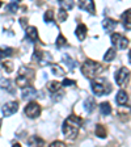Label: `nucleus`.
<instances>
[{"label":"nucleus","mask_w":131,"mask_h":147,"mask_svg":"<svg viewBox=\"0 0 131 147\" xmlns=\"http://www.w3.org/2000/svg\"><path fill=\"white\" fill-rule=\"evenodd\" d=\"M81 122H83V119L79 118L77 116H73V114H71L70 117H67V118L64 119L62 131L66 135V138H68V139H75V138L77 137V133H79Z\"/></svg>","instance_id":"1"},{"label":"nucleus","mask_w":131,"mask_h":147,"mask_svg":"<svg viewBox=\"0 0 131 147\" xmlns=\"http://www.w3.org/2000/svg\"><path fill=\"white\" fill-rule=\"evenodd\" d=\"M104 67L102 64H100L98 62L92 61V59H87L84 63L81 64V72L83 75L88 79H93V78H97L98 74L102 72Z\"/></svg>","instance_id":"2"},{"label":"nucleus","mask_w":131,"mask_h":147,"mask_svg":"<svg viewBox=\"0 0 131 147\" xmlns=\"http://www.w3.org/2000/svg\"><path fill=\"white\" fill-rule=\"evenodd\" d=\"M33 79H34V70H32V68L28 67V66H22V67L18 70V75H17V79H16V83H17L18 87L25 88V87L30 86V83Z\"/></svg>","instance_id":"3"},{"label":"nucleus","mask_w":131,"mask_h":147,"mask_svg":"<svg viewBox=\"0 0 131 147\" xmlns=\"http://www.w3.org/2000/svg\"><path fill=\"white\" fill-rule=\"evenodd\" d=\"M91 86H92L91 87L92 92L95 93V96H104V95L110 93V91H112V86H110L106 80H102V79L92 82Z\"/></svg>","instance_id":"4"},{"label":"nucleus","mask_w":131,"mask_h":147,"mask_svg":"<svg viewBox=\"0 0 131 147\" xmlns=\"http://www.w3.org/2000/svg\"><path fill=\"white\" fill-rule=\"evenodd\" d=\"M114 78H116V83L119 87L126 86V84L128 83V80H130V70L126 68V67H121L116 72Z\"/></svg>","instance_id":"5"},{"label":"nucleus","mask_w":131,"mask_h":147,"mask_svg":"<svg viewBox=\"0 0 131 147\" xmlns=\"http://www.w3.org/2000/svg\"><path fill=\"white\" fill-rule=\"evenodd\" d=\"M112 42H113V45L119 50H125L128 46V40L125 36H122V34H119V33L112 34Z\"/></svg>","instance_id":"6"},{"label":"nucleus","mask_w":131,"mask_h":147,"mask_svg":"<svg viewBox=\"0 0 131 147\" xmlns=\"http://www.w3.org/2000/svg\"><path fill=\"white\" fill-rule=\"evenodd\" d=\"M25 114L30 118H37L41 114V107L40 104H37L36 101H30L29 104L25 107Z\"/></svg>","instance_id":"7"},{"label":"nucleus","mask_w":131,"mask_h":147,"mask_svg":"<svg viewBox=\"0 0 131 147\" xmlns=\"http://www.w3.org/2000/svg\"><path fill=\"white\" fill-rule=\"evenodd\" d=\"M18 110V102L17 101H9L7 104L3 105L1 108V113H3L4 117H11Z\"/></svg>","instance_id":"8"},{"label":"nucleus","mask_w":131,"mask_h":147,"mask_svg":"<svg viewBox=\"0 0 131 147\" xmlns=\"http://www.w3.org/2000/svg\"><path fill=\"white\" fill-rule=\"evenodd\" d=\"M34 59H37L40 63H42L43 66H45V64H49L50 63L51 57H50L49 53H45V51H41V50L36 49V50H34Z\"/></svg>","instance_id":"9"},{"label":"nucleus","mask_w":131,"mask_h":147,"mask_svg":"<svg viewBox=\"0 0 131 147\" xmlns=\"http://www.w3.org/2000/svg\"><path fill=\"white\" fill-rule=\"evenodd\" d=\"M0 88H3L4 91H7L8 93H12L15 95L16 93V89H15V86H13V82L9 79H3L0 80Z\"/></svg>","instance_id":"10"},{"label":"nucleus","mask_w":131,"mask_h":147,"mask_svg":"<svg viewBox=\"0 0 131 147\" xmlns=\"http://www.w3.org/2000/svg\"><path fill=\"white\" fill-rule=\"evenodd\" d=\"M121 20H122V25L125 29L131 30V9H127L122 13L121 16Z\"/></svg>","instance_id":"11"},{"label":"nucleus","mask_w":131,"mask_h":147,"mask_svg":"<svg viewBox=\"0 0 131 147\" xmlns=\"http://www.w3.org/2000/svg\"><path fill=\"white\" fill-rule=\"evenodd\" d=\"M21 95H22V98L29 100V98H33L34 96H37V89L34 88V87H32V86L25 87V88H22Z\"/></svg>","instance_id":"12"},{"label":"nucleus","mask_w":131,"mask_h":147,"mask_svg":"<svg viewBox=\"0 0 131 147\" xmlns=\"http://www.w3.org/2000/svg\"><path fill=\"white\" fill-rule=\"evenodd\" d=\"M79 7L81 9H84V11H87V12L89 13H93L96 12V8H95V3L92 1V0H85V1H79Z\"/></svg>","instance_id":"13"},{"label":"nucleus","mask_w":131,"mask_h":147,"mask_svg":"<svg viewBox=\"0 0 131 147\" xmlns=\"http://www.w3.org/2000/svg\"><path fill=\"white\" fill-rule=\"evenodd\" d=\"M87 32H88V29H87V26L84 24H79V25H77V28L75 29V34H76V37L79 38V41H84V40H85Z\"/></svg>","instance_id":"14"},{"label":"nucleus","mask_w":131,"mask_h":147,"mask_svg":"<svg viewBox=\"0 0 131 147\" xmlns=\"http://www.w3.org/2000/svg\"><path fill=\"white\" fill-rule=\"evenodd\" d=\"M26 38L32 42H37L38 41V32H37L36 26H29L26 28Z\"/></svg>","instance_id":"15"},{"label":"nucleus","mask_w":131,"mask_h":147,"mask_svg":"<svg viewBox=\"0 0 131 147\" xmlns=\"http://www.w3.org/2000/svg\"><path fill=\"white\" fill-rule=\"evenodd\" d=\"M102 26H104V29H105V32H113L114 29H116V26H117V21L116 20H113V18H105L104 21H102Z\"/></svg>","instance_id":"16"},{"label":"nucleus","mask_w":131,"mask_h":147,"mask_svg":"<svg viewBox=\"0 0 131 147\" xmlns=\"http://www.w3.org/2000/svg\"><path fill=\"white\" fill-rule=\"evenodd\" d=\"M43 139L40 137H37V135H34V137H30L29 139H28V146L29 147H43Z\"/></svg>","instance_id":"17"},{"label":"nucleus","mask_w":131,"mask_h":147,"mask_svg":"<svg viewBox=\"0 0 131 147\" xmlns=\"http://www.w3.org/2000/svg\"><path fill=\"white\" fill-rule=\"evenodd\" d=\"M95 107H96L95 97H92V96L87 97L85 101H84V109H85L88 113H91V112H93V110H95Z\"/></svg>","instance_id":"18"},{"label":"nucleus","mask_w":131,"mask_h":147,"mask_svg":"<svg viewBox=\"0 0 131 147\" xmlns=\"http://www.w3.org/2000/svg\"><path fill=\"white\" fill-rule=\"evenodd\" d=\"M117 104L118 105H125L126 102L128 101V96H127V92L123 91V89H121V91H118V93H117Z\"/></svg>","instance_id":"19"},{"label":"nucleus","mask_w":131,"mask_h":147,"mask_svg":"<svg viewBox=\"0 0 131 147\" xmlns=\"http://www.w3.org/2000/svg\"><path fill=\"white\" fill-rule=\"evenodd\" d=\"M62 59H63V62L68 66V68H70V70H73V68L76 67V61H75L72 57H70L68 54H64L63 57H62Z\"/></svg>","instance_id":"20"},{"label":"nucleus","mask_w":131,"mask_h":147,"mask_svg":"<svg viewBox=\"0 0 131 147\" xmlns=\"http://www.w3.org/2000/svg\"><path fill=\"white\" fill-rule=\"evenodd\" d=\"M60 88H62V83L56 82V80L47 83V89H49L51 93H55V92H58Z\"/></svg>","instance_id":"21"},{"label":"nucleus","mask_w":131,"mask_h":147,"mask_svg":"<svg viewBox=\"0 0 131 147\" xmlns=\"http://www.w3.org/2000/svg\"><path fill=\"white\" fill-rule=\"evenodd\" d=\"M100 112L102 116H109L112 113V107L109 102H101L100 104Z\"/></svg>","instance_id":"22"},{"label":"nucleus","mask_w":131,"mask_h":147,"mask_svg":"<svg viewBox=\"0 0 131 147\" xmlns=\"http://www.w3.org/2000/svg\"><path fill=\"white\" fill-rule=\"evenodd\" d=\"M116 54H117V51H116V49H109L106 53H105V55H104V61L105 62H112L114 58H116Z\"/></svg>","instance_id":"23"},{"label":"nucleus","mask_w":131,"mask_h":147,"mask_svg":"<svg viewBox=\"0 0 131 147\" xmlns=\"http://www.w3.org/2000/svg\"><path fill=\"white\" fill-rule=\"evenodd\" d=\"M55 43H56V47H58V49L66 47V46H67V40H66V37H64L63 34H59L56 41H55Z\"/></svg>","instance_id":"24"},{"label":"nucleus","mask_w":131,"mask_h":147,"mask_svg":"<svg viewBox=\"0 0 131 147\" xmlns=\"http://www.w3.org/2000/svg\"><path fill=\"white\" fill-rule=\"evenodd\" d=\"M51 71L52 75H56V76H63L64 75V70L59 64H51Z\"/></svg>","instance_id":"25"},{"label":"nucleus","mask_w":131,"mask_h":147,"mask_svg":"<svg viewBox=\"0 0 131 147\" xmlns=\"http://www.w3.org/2000/svg\"><path fill=\"white\" fill-rule=\"evenodd\" d=\"M95 133H96V135H97L98 138H105L106 137V129H105V126H102V125L96 126Z\"/></svg>","instance_id":"26"},{"label":"nucleus","mask_w":131,"mask_h":147,"mask_svg":"<svg viewBox=\"0 0 131 147\" xmlns=\"http://www.w3.org/2000/svg\"><path fill=\"white\" fill-rule=\"evenodd\" d=\"M13 50L11 47H0V58H7V57H11L12 55Z\"/></svg>","instance_id":"27"},{"label":"nucleus","mask_w":131,"mask_h":147,"mask_svg":"<svg viewBox=\"0 0 131 147\" xmlns=\"http://www.w3.org/2000/svg\"><path fill=\"white\" fill-rule=\"evenodd\" d=\"M67 17H68V13H67V11H64V9H59L58 11V20H59V22H64L66 20H67Z\"/></svg>","instance_id":"28"},{"label":"nucleus","mask_w":131,"mask_h":147,"mask_svg":"<svg viewBox=\"0 0 131 147\" xmlns=\"http://www.w3.org/2000/svg\"><path fill=\"white\" fill-rule=\"evenodd\" d=\"M18 7H20V3H18V0H15V1H12V3L8 4V11L12 13H16L17 12Z\"/></svg>","instance_id":"29"},{"label":"nucleus","mask_w":131,"mask_h":147,"mask_svg":"<svg viewBox=\"0 0 131 147\" xmlns=\"http://www.w3.org/2000/svg\"><path fill=\"white\" fill-rule=\"evenodd\" d=\"M52 18H54V13H52V11H46L45 15H43V21L45 22H51Z\"/></svg>","instance_id":"30"},{"label":"nucleus","mask_w":131,"mask_h":147,"mask_svg":"<svg viewBox=\"0 0 131 147\" xmlns=\"http://www.w3.org/2000/svg\"><path fill=\"white\" fill-rule=\"evenodd\" d=\"M59 5L62 7V9H71L73 8V1H59Z\"/></svg>","instance_id":"31"},{"label":"nucleus","mask_w":131,"mask_h":147,"mask_svg":"<svg viewBox=\"0 0 131 147\" xmlns=\"http://www.w3.org/2000/svg\"><path fill=\"white\" fill-rule=\"evenodd\" d=\"M1 66H3V68L7 71V72H12V70H13V63H12V62L7 61V62H4Z\"/></svg>","instance_id":"32"},{"label":"nucleus","mask_w":131,"mask_h":147,"mask_svg":"<svg viewBox=\"0 0 131 147\" xmlns=\"http://www.w3.org/2000/svg\"><path fill=\"white\" fill-rule=\"evenodd\" d=\"M50 147H67V146H66V143H63L60 141H55L50 144Z\"/></svg>","instance_id":"33"},{"label":"nucleus","mask_w":131,"mask_h":147,"mask_svg":"<svg viewBox=\"0 0 131 147\" xmlns=\"http://www.w3.org/2000/svg\"><path fill=\"white\" fill-rule=\"evenodd\" d=\"M62 86H66V87H70V86H75V82L71 79H64L63 83H62Z\"/></svg>","instance_id":"34"},{"label":"nucleus","mask_w":131,"mask_h":147,"mask_svg":"<svg viewBox=\"0 0 131 147\" xmlns=\"http://www.w3.org/2000/svg\"><path fill=\"white\" fill-rule=\"evenodd\" d=\"M12 147H21V144H20V143H15Z\"/></svg>","instance_id":"35"},{"label":"nucleus","mask_w":131,"mask_h":147,"mask_svg":"<svg viewBox=\"0 0 131 147\" xmlns=\"http://www.w3.org/2000/svg\"><path fill=\"white\" fill-rule=\"evenodd\" d=\"M128 61H130V63H131V50H130V53H128Z\"/></svg>","instance_id":"36"},{"label":"nucleus","mask_w":131,"mask_h":147,"mask_svg":"<svg viewBox=\"0 0 131 147\" xmlns=\"http://www.w3.org/2000/svg\"><path fill=\"white\" fill-rule=\"evenodd\" d=\"M0 7H1V1H0Z\"/></svg>","instance_id":"37"},{"label":"nucleus","mask_w":131,"mask_h":147,"mask_svg":"<svg viewBox=\"0 0 131 147\" xmlns=\"http://www.w3.org/2000/svg\"><path fill=\"white\" fill-rule=\"evenodd\" d=\"M0 126H1V121H0Z\"/></svg>","instance_id":"38"}]
</instances>
